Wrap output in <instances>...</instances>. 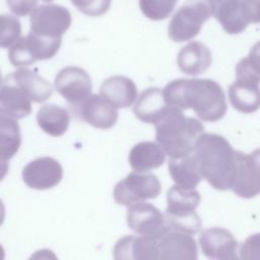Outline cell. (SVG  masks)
<instances>
[{
  "label": "cell",
  "instance_id": "cell-8",
  "mask_svg": "<svg viewBox=\"0 0 260 260\" xmlns=\"http://www.w3.org/2000/svg\"><path fill=\"white\" fill-rule=\"evenodd\" d=\"M54 86L69 104L76 106L90 95L92 83L90 76L84 69L67 66L57 73Z\"/></svg>",
  "mask_w": 260,
  "mask_h": 260
},
{
  "label": "cell",
  "instance_id": "cell-27",
  "mask_svg": "<svg viewBox=\"0 0 260 260\" xmlns=\"http://www.w3.org/2000/svg\"><path fill=\"white\" fill-rule=\"evenodd\" d=\"M38 0H6L9 9L18 16H25L31 13Z\"/></svg>",
  "mask_w": 260,
  "mask_h": 260
},
{
  "label": "cell",
  "instance_id": "cell-5",
  "mask_svg": "<svg viewBox=\"0 0 260 260\" xmlns=\"http://www.w3.org/2000/svg\"><path fill=\"white\" fill-rule=\"evenodd\" d=\"M210 16L211 9L206 0H187L169 22L170 39L177 43L191 40L199 34L202 24Z\"/></svg>",
  "mask_w": 260,
  "mask_h": 260
},
{
  "label": "cell",
  "instance_id": "cell-28",
  "mask_svg": "<svg viewBox=\"0 0 260 260\" xmlns=\"http://www.w3.org/2000/svg\"><path fill=\"white\" fill-rule=\"evenodd\" d=\"M242 8L249 23H260V0H242Z\"/></svg>",
  "mask_w": 260,
  "mask_h": 260
},
{
  "label": "cell",
  "instance_id": "cell-22",
  "mask_svg": "<svg viewBox=\"0 0 260 260\" xmlns=\"http://www.w3.org/2000/svg\"><path fill=\"white\" fill-rule=\"evenodd\" d=\"M21 142L19 125L15 119L0 116V148L2 159H9Z\"/></svg>",
  "mask_w": 260,
  "mask_h": 260
},
{
  "label": "cell",
  "instance_id": "cell-21",
  "mask_svg": "<svg viewBox=\"0 0 260 260\" xmlns=\"http://www.w3.org/2000/svg\"><path fill=\"white\" fill-rule=\"evenodd\" d=\"M169 169L172 177L178 183H190L193 186L202 177L195 153L178 159H170Z\"/></svg>",
  "mask_w": 260,
  "mask_h": 260
},
{
  "label": "cell",
  "instance_id": "cell-16",
  "mask_svg": "<svg viewBox=\"0 0 260 260\" xmlns=\"http://www.w3.org/2000/svg\"><path fill=\"white\" fill-rule=\"evenodd\" d=\"M212 63L210 50L201 42L195 41L184 46L177 55V65L187 75L204 73Z\"/></svg>",
  "mask_w": 260,
  "mask_h": 260
},
{
  "label": "cell",
  "instance_id": "cell-15",
  "mask_svg": "<svg viewBox=\"0 0 260 260\" xmlns=\"http://www.w3.org/2000/svg\"><path fill=\"white\" fill-rule=\"evenodd\" d=\"M101 95L116 109L128 108L137 99V87L132 79L116 75L103 81L100 88Z\"/></svg>",
  "mask_w": 260,
  "mask_h": 260
},
{
  "label": "cell",
  "instance_id": "cell-10",
  "mask_svg": "<svg viewBox=\"0 0 260 260\" xmlns=\"http://www.w3.org/2000/svg\"><path fill=\"white\" fill-rule=\"evenodd\" d=\"M31 98L27 90L10 74L2 79L0 92V116L21 119L31 113Z\"/></svg>",
  "mask_w": 260,
  "mask_h": 260
},
{
  "label": "cell",
  "instance_id": "cell-20",
  "mask_svg": "<svg viewBox=\"0 0 260 260\" xmlns=\"http://www.w3.org/2000/svg\"><path fill=\"white\" fill-rule=\"evenodd\" d=\"M165 161V151L151 141L139 142L132 147L129 153L131 167L139 172L151 170L159 167Z\"/></svg>",
  "mask_w": 260,
  "mask_h": 260
},
{
  "label": "cell",
  "instance_id": "cell-2",
  "mask_svg": "<svg viewBox=\"0 0 260 260\" xmlns=\"http://www.w3.org/2000/svg\"><path fill=\"white\" fill-rule=\"evenodd\" d=\"M201 175L218 190L232 189L237 174V150L221 135L203 133L194 151Z\"/></svg>",
  "mask_w": 260,
  "mask_h": 260
},
{
  "label": "cell",
  "instance_id": "cell-3",
  "mask_svg": "<svg viewBox=\"0 0 260 260\" xmlns=\"http://www.w3.org/2000/svg\"><path fill=\"white\" fill-rule=\"evenodd\" d=\"M155 138L171 159H178L195 151L199 137L204 133L203 124L183 111L172 107L154 125Z\"/></svg>",
  "mask_w": 260,
  "mask_h": 260
},
{
  "label": "cell",
  "instance_id": "cell-7",
  "mask_svg": "<svg viewBox=\"0 0 260 260\" xmlns=\"http://www.w3.org/2000/svg\"><path fill=\"white\" fill-rule=\"evenodd\" d=\"M72 21L69 10L57 4H43L30 13L31 32L48 39H61Z\"/></svg>",
  "mask_w": 260,
  "mask_h": 260
},
{
  "label": "cell",
  "instance_id": "cell-14",
  "mask_svg": "<svg viewBox=\"0 0 260 260\" xmlns=\"http://www.w3.org/2000/svg\"><path fill=\"white\" fill-rule=\"evenodd\" d=\"M172 108L158 87H149L143 90L135 102L133 112L138 120L155 125Z\"/></svg>",
  "mask_w": 260,
  "mask_h": 260
},
{
  "label": "cell",
  "instance_id": "cell-4",
  "mask_svg": "<svg viewBox=\"0 0 260 260\" xmlns=\"http://www.w3.org/2000/svg\"><path fill=\"white\" fill-rule=\"evenodd\" d=\"M229 100L239 112L251 114L260 108V75L249 65L247 58L236 65V81L229 86Z\"/></svg>",
  "mask_w": 260,
  "mask_h": 260
},
{
  "label": "cell",
  "instance_id": "cell-19",
  "mask_svg": "<svg viewBox=\"0 0 260 260\" xmlns=\"http://www.w3.org/2000/svg\"><path fill=\"white\" fill-rule=\"evenodd\" d=\"M10 76L27 90L34 103L46 102L52 95V84L35 70L19 68L10 73Z\"/></svg>",
  "mask_w": 260,
  "mask_h": 260
},
{
  "label": "cell",
  "instance_id": "cell-1",
  "mask_svg": "<svg viewBox=\"0 0 260 260\" xmlns=\"http://www.w3.org/2000/svg\"><path fill=\"white\" fill-rule=\"evenodd\" d=\"M164 94L170 106L182 111L192 109L205 122H216L228 111L223 89L212 79H175L166 85Z\"/></svg>",
  "mask_w": 260,
  "mask_h": 260
},
{
  "label": "cell",
  "instance_id": "cell-30",
  "mask_svg": "<svg viewBox=\"0 0 260 260\" xmlns=\"http://www.w3.org/2000/svg\"><path fill=\"white\" fill-rule=\"evenodd\" d=\"M43 1H45V2H52L53 0H43Z\"/></svg>",
  "mask_w": 260,
  "mask_h": 260
},
{
  "label": "cell",
  "instance_id": "cell-12",
  "mask_svg": "<svg viewBox=\"0 0 260 260\" xmlns=\"http://www.w3.org/2000/svg\"><path fill=\"white\" fill-rule=\"evenodd\" d=\"M200 243L209 260H242L239 243L224 229L213 228L205 231L200 238Z\"/></svg>",
  "mask_w": 260,
  "mask_h": 260
},
{
  "label": "cell",
  "instance_id": "cell-18",
  "mask_svg": "<svg viewBox=\"0 0 260 260\" xmlns=\"http://www.w3.org/2000/svg\"><path fill=\"white\" fill-rule=\"evenodd\" d=\"M69 112L67 109L54 104H46L37 114L40 128L51 136L63 135L69 126Z\"/></svg>",
  "mask_w": 260,
  "mask_h": 260
},
{
  "label": "cell",
  "instance_id": "cell-17",
  "mask_svg": "<svg viewBox=\"0 0 260 260\" xmlns=\"http://www.w3.org/2000/svg\"><path fill=\"white\" fill-rule=\"evenodd\" d=\"M61 176V166L51 157L37 158L23 169V179L37 188L55 184L60 180Z\"/></svg>",
  "mask_w": 260,
  "mask_h": 260
},
{
  "label": "cell",
  "instance_id": "cell-13",
  "mask_svg": "<svg viewBox=\"0 0 260 260\" xmlns=\"http://www.w3.org/2000/svg\"><path fill=\"white\" fill-rule=\"evenodd\" d=\"M211 14L220 23L223 30L229 35H238L246 29L247 21L242 0H206Z\"/></svg>",
  "mask_w": 260,
  "mask_h": 260
},
{
  "label": "cell",
  "instance_id": "cell-25",
  "mask_svg": "<svg viewBox=\"0 0 260 260\" xmlns=\"http://www.w3.org/2000/svg\"><path fill=\"white\" fill-rule=\"evenodd\" d=\"M70 1L80 12L93 17L105 14L109 10L112 2V0H70Z\"/></svg>",
  "mask_w": 260,
  "mask_h": 260
},
{
  "label": "cell",
  "instance_id": "cell-29",
  "mask_svg": "<svg viewBox=\"0 0 260 260\" xmlns=\"http://www.w3.org/2000/svg\"><path fill=\"white\" fill-rule=\"evenodd\" d=\"M250 67L260 75V41H258L250 50L249 55L246 57Z\"/></svg>",
  "mask_w": 260,
  "mask_h": 260
},
{
  "label": "cell",
  "instance_id": "cell-23",
  "mask_svg": "<svg viewBox=\"0 0 260 260\" xmlns=\"http://www.w3.org/2000/svg\"><path fill=\"white\" fill-rule=\"evenodd\" d=\"M178 0H139V8L151 20H162L173 12Z\"/></svg>",
  "mask_w": 260,
  "mask_h": 260
},
{
  "label": "cell",
  "instance_id": "cell-26",
  "mask_svg": "<svg viewBox=\"0 0 260 260\" xmlns=\"http://www.w3.org/2000/svg\"><path fill=\"white\" fill-rule=\"evenodd\" d=\"M242 260H260V233L251 235L240 247Z\"/></svg>",
  "mask_w": 260,
  "mask_h": 260
},
{
  "label": "cell",
  "instance_id": "cell-24",
  "mask_svg": "<svg viewBox=\"0 0 260 260\" xmlns=\"http://www.w3.org/2000/svg\"><path fill=\"white\" fill-rule=\"evenodd\" d=\"M0 25V45L2 48H10L20 39L21 24L16 17L9 14H2Z\"/></svg>",
  "mask_w": 260,
  "mask_h": 260
},
{
  "label": "cell",
  "instance_id": "cell-11",
  "mask_svg": "<svg viewBox=\"0 0 260 260\" xmlns=\"http://www.w3.org/2000/svg\"><path fill=\"white\" fill-rule=\"evenodd\" d=\"M73 110L77 118L99 129H110L118 120L117 109L99 94H90Z\"/></svg>",
  "mask_w": 260,
  "mask_h": 260
},
{
  "label": "cell",
  "instance_id": "cell-6",
  "mask_svg": "<svg viewBox=\"0 0 260 260\" xmlns=\"http://www.w3.org/2000/svg\"><path fill=\"white\" fill-rule=\"evenodd\" d=\"M61 39H48L31 31L21 37L8 50V59L15 67L27 66L54 57L60 49Z\"/></svg>",
  "mask_w": 260,
  "mask_h": 260
},
{
  "label": "cell",
  "instance_id": "cell-9",
  "mask_svg": "<svg viewBox=\"0 0 260 260\" xmlns=\"http://www.w3.org/2000/svg\"><path fill=\"white\" fill-rule=\"evenodd\" d=\"M232 190L243 198L260 194V148L250 154L237 150V174Z\"/></svg>",
  "mask_w": 260,
  "mask_h": 260
}]
</instances>
